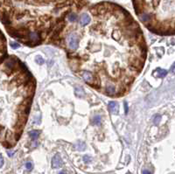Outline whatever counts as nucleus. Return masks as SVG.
I'll use <instances>...</instances> for the list:
<instances>
[{"label": "nucleus", "instance_id": "15", "mask_svg": "<svg viewBox=\"0 0 175 174\" xmlns=\"http://www.w3.org/2000/svg\"><path fill=\"white\" fill-rule=\"evenodd\" d=\"M6 38H4V36L3 33L1 32V33H0V46L4 45V44H6Z\"/></svg>", "mask_w": 175, "mask_h": 174}, {"label": "nucleus", "instance_id": "23", "mask_svg": "<svg viewBox=\"0 0 175 174\" xmlns=\"http://www.w3.org/2000/svg\"><path fill=\"white\" fill-rule=\"evenodd\" d=\"M128 105H127V102H124V112H125V114H128Z\"/></svg>", "mask_w": 175, "mask_h": 174}, {"label": "nucleus", "instance_id": "22", "mask_svg": "<svg viewBox=\"0 0 175 174\" xmlns=\"http://www.w3.org/2000/svg\"><path fill=\"white\" fill-rule=\"evenodd\" d=\"M3 165H4V158L2 157V155L0 154V168L3 166Z\"/></svg>", "mask_w": 175, "mask_h": 174}, {"label": "nucleus", "instance_id": "20", "mask_svg": "<svg viewBox=\"0 0 175 174\" xmlns=\"http://www.w3.org/2000/svg\"><path fill=\"white\" fill-rule=\"evenodd\" d=\"M25 167H26V169L28 171H31L33 169V164L31 162H27L26 164H25Z\"/></svg>", "mask_w": 175, "mask_h": 174}, {"label": "nucleus", "instance_id": "9", "mask_svg": "<svg viewBox=\"0 0 175 174\" xmlns=\"http://www.w3.org/2000/svg\"><path fill=\"white\" fill-rule=\"evenodd\" d=\"M40 132L39 131V130H32V131H30L29 132V136H30V137L32 138V140H36L39 137V136H40Z\"/></svg>", "mask_w": 175, "mask_h": 174}, {"label": "nucleus", "instance_id": "26", "mask_svg": "<svg viewBox=\"0 0 175 174\" xmlns=\"http://www.w3.org/2000/svg\"><path fill=\"white\" fill-rule=\"evenodd\" d=\"M8 154H9L10 157H12V156L13 155V152H10V151H8Z\"/></svg>", "mask_w": 175, "mask_h": 174}, {"label": "nucleus", "instance_id": "10", "mask_svg": "<svg viewBox=\"0 0 175 174\" xmlns=\"http://www.w3.org/2000/svg\"><path fill=\"white\" fill-rule=\"evenodd\" d=\"M75 95L80 98L84 97V95H85L84 90H83L82 88H77V89H75Z\"/></svg>", "mask_w": 175, "mask_h": 174}, {"label": "nucleus", "instance_id": "7", "mask_svg": "<svg viewBox=\"0 0 175 174\" xmlns=\"http://www.w3.org/2000/svg\"><path fill=\"white\" fill-rule=\"evenodd\" d=\"M90 22V17L88 16V14H82V16H81V19H80V23L82 25H88V23Z\"/></svg>", "mask_w": 175, "mask_h": 174}, {"label": "nucleus", "instance_id": "13", "mask_svg": "<svg viewBox=\"0 0 175 174\" xmlns=\"http://www.w3.org/2000/svg\"><path fill=\"white\" fill-rule=\"evenodd\" d=\"M92 123L95 124V125H99V124L101 123V116H96L95 117L93 118Z\"/></svg>", "mask_w": 175, "mask_h": 174}, {"label": "nucleus", "instance_id": "25", "mask_svg": "<svg viewBox=\"0 0 175 174\" xmlns=\"http://www.w3.org/2000/svg\"><path fill=\"white\" fill-rule=\"evenodd\" d=\"M143 173H151V171H145V170H144L143 171H142Z\"/></svg>", "mask_w": 175, "mask_h": 174}, {"label": "nucleus", "instance_id": "18", "mask_svg": "<svg viewBox=\"0 0 175 174\" xmlns=\"http://www.w3.org/2000/svg\"><path fill=\"white\" fill-rule=\"evenodd\" d=\"M10 46H11V47L13 48V49H17V48L19 47V45L16 42H11L10 43Z\"/></svg>", "mask_w": 175, "mask_h": 174}, {"label": "nucleus", "instance_id": "8", "mask_svg": "<svg viewBox=\"0 0 175 174\" xmlns=\"http://www.w3.org/2000/svg\"><path fill=\"white\" fill-rule=\"evenodd\" d=\"M106 91L109 95H113L116 93V89H115V86L112 84H109L106 87Z\"/></svg>", "mask_w": 175, "mask_h": 174}, {"label": "nucleus", "instance_id": "2", "mask_svg": "<svg viewBox=\"0 0 175 174\" xmlns=\"http://www.w3.org/2000/svg\"><path fill=\"white\" fill-rule=\"evenodd\" d=\"M4 138H6V141L11 145V147L14 146V145L16 144L17 140L15 138V133H12L11 130H8L6 132V136H4Z\"/></svg>", "mask_w": 175, "mask_h": 174}, {"label": "nucleus", "instance_id": "11", "mask_svg": "<svg viewBox=\"0 0 175 174\" xmlns=\"http://www.w3.org/2000/svg\"><path fill=\"white\" fill-rule=\"evenodd\" d=\"M156 71H157V73H158V75H157V76L159 77V78H163V77H165L167 74V71H166V70H165V69L158 68L156 70Z\"/></svg>", "mask_w": 175, "mask_h": 174}, {"label": "nucleus", "instance_id": "4", "mask_svg": "<svg viewBox=\"0 0 175 174\" xmlns=\"http://www.w3.org/2000/svg\"><path fill=\"white\" fill-rule=\"evenodd\" d=\"M109 110L110 111L111 114H114V115H116L118 114L119 110V106L117 104V102H110L109 103Z\"/></svg>", "mask_w": 175, "mask_h": 174}, {"label": "nucleus", "instance_id": "17", "mask_svg": "<svg viewBox=\"0 0 175 174\" xmlns=\"http://www.w3.org/2000/svg\"><path fill=\"white\" fill-rule=\"evenodd\" d=\"M76 19H77V16L75 13H71V14L68 15V20H69V21L74 22V21L76 20Z\"/></svg>", "mask_w": 175, "mask_h": 174}, {"label": "nucleus", "instance_id": "19", "mask_svg": "<svg viewBox=\"0 0 175 174\" xmlns=\"http://www.w3.org/2000/svg\"><path fill=\"white\" fill-rule=\"evenodd\" d=\"M118 33H119L118 31H116V32H114V33H113V38L116 40H119V39H120V36Z\"/></svg>", "mask_w": 175, "mask_h": 174}, {"label": "nucleus", "instance_id": "16", "mask_svg": "<svg viewBox=\"0 0 175 174\" xmlns=\"http://www.w3.org/2000/svg\"><path fill=\"white\" fill-rule=\"evenodd\" d=\"M161 120V116L159 115H157L156 116H154V119H153V123L154 124H156V125H158L159 123V122Z\"/></svg>", "mask_w": 175, "mask_h": 174}, {"label": "nucleus", "instance_id": "12", "mask_svg": "<svg viewBox=\"0 0 175 174\" xmlns=\"http://www.w3.org/2000/svg\"><path fill=\"white\" fill-rule=\"evenodd\" d=\"M141 15H142V16H140V19L142 20L143 22L146 23V22H149L151 20V16H150V15H148L146 13H143Z\"/></svg>", "mask_w": 175, "mask_h": 174}, {"label": "nucleus", "instance_id": "1", "mask_svg": "<svg viewBox=\"0 0 175 174\" xmlns=\"http://www.w3.org/2000/svg\"><path fill=\"white\" fill-rule=\"evenodd\" d=\"M67 44L71 50H76L78 48V45H79V40H78V37L76 34L72 33L69 34L67 37Z\"/></svg>", "mask_w": 175, "mask_h": 174}, {"label": "nucleus", "instance_id": "5", "mask_svg": "<svg viewBox=\"0 0 175 174\" xmlns=\"http://www.w3.org/2000/svg\"><path fill=\"white\" fill-rule=\"evenodd\" d=\"M130 64L133 65V66L137 69H140L141 67H143V61H141L137 57H131V58L130 59Z\"/></svg>", "mask_w": 175, "mask_h": 174}, {"label": "nucleus", "instance_id": "24", "mask_svg": "<svg viewBox=\"0 0 175 174\" xmlns=\"http://www.w3.org/2000/svg\"><path fill=\"white\" fill-rule=\"evenodd\" d=\"M171 72L172 73V74H175V64L173 65V66L172 67V68H171Z\"/></svg>", "mask_w": 175, "mask_h": 174}, {"label": "nucleus", "instance_id": "3", "mask_svg": "<svg viewBox=\"0 0 175 174\" xmlns=\"http://www.w3.org/2000/svg\"><path fill=\"white\" fill-rule=\"evenodd\" d=\"M62 165V159L61 157V156L59 154H56L54 157L53 160H52V166H53L54 169L60 168Z\"/></svg>", "mask_w": 175, "mask_h": 174}, {"label": "nucleus", "instance_id": "6", "mask_svg": "<svg viewBox=\"0 0 175 174\" xmlns=\"http://www.w3.org/2000/svg\"><path fill=\"white\" fill-rule=\"evenodd\" d=\"M82 78L84 79L86 82L89 83V84H93L94 82V77L91 73L89 72H84L82 74Z\"/></svg>", "mask_w": 175, "mask_h": 174}, {"label": "nucleus", "instance_id": "21", "mask_svg": "<svg viewBox=\"0 0 175 174\" xmlns=\"http://www.w3.org/2000/svg\"><path fill=\"white\" fill-rule=\"evenodd\" d=\"M83 160L87 163H89L90 162V157H88V156H84V157H83Z\"/></svg>", "mask_w": 175, "mask_h": 174}, {"label": "nucleus", "instance_id": "14", "mask_svg": "<svg viewBox=\"0 0 175 174\" xmlns=\"http://www.w3.org/2000/svg\"><path fill=\"white\" fill-rule=\"evenodd\" d=\"M35 61L37 62V64H39V65H42V64H44V62H45L44 59L42 58V57H40V56H37V57H36Z\"/></svg>", "mask_w": 175, "mask_h": 174}]
</instances>
